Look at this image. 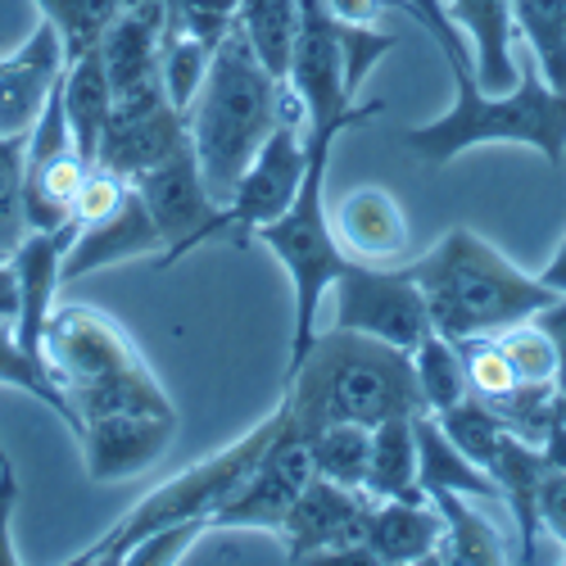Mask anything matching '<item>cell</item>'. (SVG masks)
I'll list each match as a JSON object with an SVG mask.
<instances>
[{
  "label": "cell",
  "instance_id": "21",
  "mask_svg": "<svg viewBox=\"0 0 566 566\" xmlns=\"http://www.w3.org/2000/svg\"><path fill=\"white\" fill-rule=\"evenodd\" d=\"M412 431H417V485L421 494H436V490H453L467 494L476 503H503L499 481L490 476L485 467L471 462L436 421V412H421L412 417Z\"/></svg>",
  "mask_w": 566,
  "mask_h": 566
},
{
  "label": "cell",
  "instance_id": "2",
  "mask_svg": "<svg viewBox=\"0 0 566 566\" xmlns=\"http://www.w3.org/2000/svg\"><path fill=\"white\" fill-rule=\"evenodd\" d=\"M281 118H308L304 101L291 91V82H281L263 69L241 23H231V32L213 45L200 96L186 109L191 146L218 209L231 200L235 181L245 177L259 146Z\"/></svg>",
  "mask_w": 566,
  "mask_h": 566
},
{
  "label": "cell",
  "instance_id": "20",
  "mask_svg": "<svg viewBox=\"0 0 566 566\" xmlns=\"http://www.w3.org/2000/svg\"><path fill=\"white\" fill-rule=\"evenodd\" d=\"M444 535V516L431 499H376L367 516V553L371 562L403 566L431 562Z\"/></svg>",
  "mask_w": 566,
  "mask_h": 566
},
{
  "label": "cell",
  "instance_id": "37",
  "mask_svg": "<svg viewBox=\"0 0 566 566\" xmlns=\"http://www.w3.org/2000/svg\"><path fill=\"white\" fill-rule=\"evenodd\" d=\"M395 45H399V36L386 32V28H376V23H345V82H349L354 96L363 91L367 73L381 64Z\"/></svg>",
  "mask_w": 566,
  "mask_h": 566
},
{
  "label": "cell",
  "instance_id": "32",
  "mask_svg": "<svg viewBox=\"0 0 566 566\" xmlns=\"http://www.w3.org/2000/svg\"><path fill=\"white\" fill-rule=\"evenodd\" d=\"M209 60H213V45L191 36L186 28H177L168 19V32H164V91H168V101L186 114L191 109V101L200 96V86H205V73H209Z\"/></svg>",
  "mask_w": 566,
  "mask_h": 566
},
{
  "label": "cell",
  "instance_id": "1",
  "mask_svg": "<svg viewBox=\"0 0 566 566\" xmlns=\"http://www.w3.org/2000/svg\"><path fill=\"white\" fill-rule=\"evenodd\" d=\"M395 10H408L427 36L440 45L449 64L458 101L449 114L408 127L403 146L431 168L453 164L471 146H490V140H512V146H531L548 159V168L566 164V91L548 86L539 73H516L507 91L485 96L476 82V64H471V41H462L458 23L449 19L444 0H386Z\"/></svg>",
  "mask_w": 566,
  "mask_h": 566
},
{
  "label": "cell",
  "instance_id": "4",
  "mask_svg": "<svg viewBox=\"0 0 566 566\" xmlns=\"http://www.w3.org/2000/svg\"><path fill=\"white\" fill-rule=\"evenodd\" d=\"M408 276L417 281L421 300H427L436 336L453 345L499 336L503 326L535 317L557 295L471 227H449L408 268Z\"/></svg>",
  "mask_w": 566,
  "mask_h": 566
},
{
  "label": "cell",
  "instance_id": "11",
  "mask_svg": "<svg viewBox=\"0 0 566 566\" xmlns=\"http://www.w3.org/2000/svg\"><path fill=\"white\" fill-rule=\"evenodd\" d=\"M132 191L140 196V205L150 209L155 227L164 231V254H155L159 268L177 263L181 254H191L196 245L209 241L218 205H213L209 186H205V172H200L191 136H186L168 159H159L155 168L132 177Z\"/></svg>",
  "mask_w": 566,
  "mask_h": 566
},
{
  "label": "cell",
  "instance_id": "43",
  "mask_svg": "<svg viewBox=\"0 0 566 566\" xmlns=\"http://www.w3.org/2000/svg\"><path fill=\"white\" fill-rule=\"evenodd\" d=\"M326 6H332V14L340 23H376L386 10V0H326Z\"/></svg>",
  "mask_w": 566,
  "mask_h": 566
},
{
  "label": "cell",
  "instance_id": "31",
  "mask_svg": "<svg viewBox=\"0 0 566 566\" xmlns=\"http://www.w3.org/2000/svg\"><path fill=\"white\" fill-rule=\"evenodd\" d=\"M412 367H417V386H421V399H427L431 412H444L453 408L458 399L471 395L467 386V367H462V349L444 336H427L417 349H412Z\"/></svg>",
  "mask_w": 566,
  "mask_h": 566
},
{
  "label": "cell",
  "instance_id": "27",
  "mask_svg": "<svg viewBox=\"0 0 566 566\" xmlns=\"http://www.w3.org/2000/svg\"><path fill=\"white\" fill-rule=\"evenodd\" d=\"M235 23L250 36L254 55L272 77L286 82L291 73V51H295V32H300V0H241Z\"/></svg>",
  "mask_w": 566,
  "mask_h": 566
},
{
  "label": "cell",
  "instance_id": "41",
  "mask_svg": "<svg viewBox=\"0 0 566 566\" xmlns=\"http://www.w3.org/2000/svg\"><path fill=\"white\" fill-rule=\"evenodd\" d=\"M14 503H19V476H14L6 449H0V566H14V562H19V548H14V539H10Z\"/></svg>",
  "mask_w": 566,
  "mask_h": 566
},
{
  "label": "cell",
  "instance_id": "19",
  "mask_svg": "<svg viewBox=\"0 0 566 566\" xmlns=\"http://www.w3.org/2000/svg\"><path fill=\"white\" fill-rule=\"evenodd\" d=\"M326 213H332V231H336L340 250L354 259L386 263V259H399L408 250V218L386 186L345 191V200Z\"/></svg>",
  "mask_w": 566,
  "mask_h": 566
},
{
  "label": "cell",
  "instance_id": "35",
  "mask_svg": "<svg viewBox=\"0 0 566 566\" xmlns=\"http://www.w3.org/2000/svg\"><path fill=\"white\" fill-rule=\"evenodd\" d=\"M499 349L507 354L512 371L522 376V381H535V386H557V349L553 340L539 332V326L526 317V322H512L494 336Z\"/></svg>",
  "mask_w": 566,
  "mask_h": 566
},
{
  "label": "cell",
  "instance_id": "29",
  "mask_svg": "<svg viewBox=\"0 0 566 566\" xmlns=\"http://www.w3.org/2000/svg\"><path fill=\"white\" fill-rule=\"evenodd\" d=\"M308 453H313V471L336 485L363 490L367 481V458H371V427H354V421H332V427H317L313 436H304Z\"/></svg>",
  "mask_w": 566,
  "mask_h": 566
},
{
  "label": "cell",
  "instance_id": "36",
  "mask_svg": "<svg viewBox=\"0 0 566 566\" xmlns=\"http://www.w3.org/2000/svg\"><path fill=\"white\" fill-rule=\"evenodd\" d=\"M458 349H462V367H467V386H471V395H476V399L499 403V399H507L516 386H522V376L512 371V363H507V354L499 349L494 336L467 340Z\"/></svg>",
  "mask_w": 566,
  "mask_h": 566
},
{
  "label": "cell",
  "instance_id": "12",
  "mask_svg": "<svg viewBox=\"0 0 566 566\" xmlns=\"http://www.w3.org/2000/svg\"><path fill=\"white\" fill-rule=\"evenodd\" d=\"M317 476L313 453L300 431H286L235 485V494L209 516V531H281L304 485Z\"/></svg>",
  "mask_w": 566,
  "mask_h": 566
},
{
  "label": "cell",
  "instance_id": "17",
  "mask_svg": "<svg viewBox=\"0 0 566 566\" xmlns=\"http://www.w3.org/2000/svg\"><path fill=\"white\" fill-rule=\"evenodd\" d=\"M64 41L51 23H36L32 36L19 51L0 55V136H19L28 140L32 123L41 118L51 91L64 77Z\"/></svg>",
  "mask_w": 566,
  "mask_h": 566
},
{
  "label": "cell",
  "instance_id": "5",
  "mask_svg": "<svg viewBox=\"0 0 566 566\" xmlns=\"http://www.w3.org/2000/svg\"><path fill=\"white\" fill-rule=\"evenodd\" d=\"M45 371L69 399L73 436L82 421L109 412H172L127 332L91 304H55L45 322Z\"/></svg>",
  "mask_w": 566,
  "mask_h": 566
},
{
  "label": "cell",
  "instance_id": "39",
  "mask_svg": "<svg viewBox=\"0 0 566 566\" xmlns=\"http://www.w3.org/2000/svg\"><path fill=\"white\" fill-rule=\"evenodd\" d=\"M127 191H132V181H123L118 172L91 168L86 181H82V191H77V200H73V227H86V222L109 218V213L127 200Z\"/></svg>",
  "mask_w": 566,
  "mask_h": 566
},
{
  "label": "cell",
  "instance_id": "33",
  "mask_svg": "<svg viewBox=\"0 0 566 566\" xmlns=\"http://www.w3.org/2000/svg\"><path fill=\"white\" fill-rule=\"evenodd\" d=\"M436 421H440L444 436H449L471 462H476V467H490V458H494L499 444L507 440L503 417H499L485 399H476V395H467V399H458L453 408L436 412Z\"/></svg>",
  "mask_w": 566,
  "mask_h": 566
},
{
  "label": "cell",
  "instance_id": "3",
  "mask_svg": "<svg viewBox=\"0 0 566 566\" xmlns=\"http://www.w3.org/2000/svg\"><path fill=\"white\" fill-rule=\"evenodd\" d=\"M291 421L300 436H313L332 421H354V427H381L390 417H421L431 412L417 386V367L408 349L386 340H371L345 326L317 332L308 354L286 371Z\"/></svg>",
  "mask_w": 566,
  "mask_h": 566
},
{
  "label": "cell",
  "instance_id": "18",
  "mask_svg": "<svg viewBox=\"0 0 566 566\" xmlns=\"http://www.w3.org/2000/svg\"><path fill=\"white\" fill-rule=\"evenodd\" d=\"M146 254H164V231L155 227V218H150L146 205H140V196L127 191V200L109 218L86 222V227L73 231L64 263H60V281L73 286V281L101 272V268H114V263H127V259H146Z\"/></svg>",
  "mask_w": 566,
  "mask_h": 566
},
{
  "label": "cell",
  "instance_id": "22",
  "mask_svg": "<svg viewBox=\"0 0 566 566\" xmlns=\"http://www.w3.org/2000/svg\"><path fill=\"white\" fill-rule=\"evenodd\" d=\"M64 114H69V132H73V150L96 168L101 136L114 118V86L105 73L101 45L64 64Z\"/></svg>",
  "mask_w": 566,
  "mask_h": 566
},
{
  "label": "cell",
  "instance_id": "9",
  "mask_svg": "<svg viewBox=\"0 0 566 566\" xmlns=\"http://www.w3.org/2000/svg\"><path fill=\"white\" fill-rule=\"evenodd\" d=\"M304 168H308V118H281L272 127V136L259 146L245 177L235 181L231 200L218 209L209 241L231 235V241L245 245L263 222H272L291 209V200L300 196Z\"/></svg>",
  "mask_w": 566,
  "mask_h": 566
},
{
  "label": "cell",
  "instance_id": "40",
  "mask_svg": "<svg viewBox=\"0 0 566 566\" xmlns=\"http://www.w3.org/2000/svg\"><path fill=\"white\" fill-rule=\"evenodd\" d=\"M535 512H539V531H548L557 539V548H566V471L562 467H548L544 462Z\"/></svg>",
  "mask_w": 566,
  "mask_h": 566
},
{
  "label": "cell",
  "instance_id": "30",
  "mask_svg": "<svg viewBox=\"0 0 566 566\" xmlns=\"http://www.w3.org/2000/svg\"><path fill=\"white\" fill-rule=\"evenodd\" d=\"M136 6V0H36L41 19L51 23L64 41V60H77L86 51H96L101 36L109 32V23Z\"/></svg>",
  "mask_w": 566,
  "mask_h": 566
},
{
  "label": "cell",
  "instance_id": "28",
  "mask_svg": "<svg viewBox=\"0 0 566 566\" xmlns=\"http://www.w3.org/2000/svg\"><path fill=\"white\" fill-rule=\"evenodd\" d=\"M512 23L531 41L539 77L566 91V0H512Z\"/></svg>",
  "mask_w": 566,
  "mask_h": 566
},
{
  "label": "cell",
  "instance_id": "10",
  "mask_svg": "<svg viewBox=\"0 0 566 566\" xmlns=\"http://www.w3.org/2000/svg\"><path fill=\"white\" fill-rule=\"evenodd\" d=\"M371 494L349 490L326 476H313L304 494L295 499L291 516L281 522V544H286V562H358L367 566V516H371Z\"/></svg>",
  "mask_w": 566,
  "mask_h": 566
},
{
  "label": "cell",
  "instance_id": "24",
  "mask_svg": "<svg viewBox=\"0 0 566 566\" xmlns=\"http://www.w3.org/2000/svg\"><path fill=\"white\" fill-rule=\"evenodd\" d=\"M86 172H91V164L77 150L23 164V213H28V231H55V227L73 222V200L82 191Z\"/></svg>",
  "mask_w": 566,
  "mask_h": 566
},
{
  "label": "cell",
  "instance_id": "25",
  "mask_svg": "<svg viewBox=\"0 0 566 566\" xmlns=\"http://www.w3.org/2000/svg\"><path fill=\"white\" fill-rule=\"evenodd\" d=\"M427 499L444 516V535H440V548H436L431 562H449V566H499V562H512V553L499 539V531L485 522L476 507H471L467 494L436 490Z\"/></svg>",
  "mask_w": 566,
  "mask_h": 566
},
{
  "label": "cell",
  "instance_id": "44",
  "mask_svg": "<svg viewBox=\"0 0 566 566\" xmlns=\"http://www.w3.org/2000/svg\"><path fill=\"white\" fill-rule=\"evenodd\" d=\"M535 276L544 281V286H548V291L566 295V241H562V245L553 250V259H548V263H544V268H539Z\"/></svg>",
  "mask_w": 566,
  "mask_h": 566
},
{
  "label": "cell",
  "instance_id": "13",
  "mask_svg": "<svg viewBox=\"0 0 566 566\" xmlns=\"http://www.w3.org/2000/svg\"><path fill=\"white\" fill-rule=\"evenodd\" d=\"M177 436V408L172 412H109L82 421L77 444L86 476L96 485L140 476L146 467H155Z\"/></svg>",
  "mask_w": 566,
  "mask_h": 566
},
{
  "label": "cell",
  "instance_id": "42",
  "mask_svg": "<svg viewBox=\"0 0 566 566\" xmlns=\"http://www.w3.org/2000/svg\"><path fill=\"white\" fill-rule=\"evenodd\" d=\"M531 322L539 326V332L553 340V349H557V390L566 395V295H553Z\"/></svg>",
  "mask_w": 566,
  "mask_h": 566
},
{
  "label": "cell",
  "instance_id": "45",
  "mask_svg": "<svg viewBox=\"0 0 566 566\" xmlns=\"http://www.w3.org/2000/svg\"><path fill=\"white\" fill-rule=\"evenodd\" d=\"M0 41H6V32H0Z\"/></svg>",
  "mask_w": 566,
  "mask_h": 566
},
{
  "label": "cell",
  "instance_id": "23",
  "mask_svg": "<svg viewBox=\"0 0 566 566\" xmlns=\"http://www.w3.org/2000/svg\"><path fill=\"white\" fill-rule=\"evenodd\" d=\"M449 19L467 32L471 41V64H476V82L507 91L516 82V64L507 51L512 36V0H444Z\"/></svg>",
  "mask_w": 566,
  "mask_h": 566
},
{
  "label": "cell",
  "instance_id": "6",
  "mask_svg": "<svg viewBox=\"0 0 566 566\" xmlns=\"http://www.w3.org/2000/svg\"><path fill=\"white\" fill-rule=\"evenodd\" d=\"M349 132V123H313L308 127V168L300 181V196L291 200V209L263 222L254 231V241H263L272 250V259H281L295 291V345H291V367L308 354L313 336H317V308L332 295L336 276L349 268V254L340 250L336 231H332V213H326V172H332V150L336 136Z\"/></svg>",
  "mask_w": 566,
  "mask_h": 566
},
{
  "label": "cell",
  "instance_id": "38",
  "mask_svg": "<svg viewBox=\"0 0 566 566\" xmlns=\"http://www.w3.org/2000/svg\"><path fill=\"white\" fill-rule=\"evenodd\" d=\"M205 522H177V526H164V531H150L146 539H136L127 548L123 562L132 566H159V562H186L191 557V548L205 539Z\"/></svg>",
  "mask_w": 566,
  "mask_h": 566
},
{
  "label": "cell",
  "instance_id": "16",
  "mask_svg": "<svg viewBox=\"0 0 566 566\" xmlns=\"http://www.w3.org/2000/svg\"><path fill=\"white\" fill-rule=\"evenodd\" d=\"M164 32H168V0H136L109 23V32L101 36V55L114 86V105L164 91V69H159Z\"/></svg>",
  "mask_w": 566,
  "mask_h": 566
},
{
  "label": "cell",
  "instance_id": "7",
  "mask_svg": "<svg viewBox=\"0 0 566 566\" xmlns=\"http://www.w3.org/2000/svg\"><path fill=\"white\" fill-rule=\"evenodd\" d=\"M286 431H295L291 408L276 403V412H268L250 436H241L235 444H227L222 453H213V458H205L196 467L177 471L168 485L150 490L136 507H127L109 526V535H101L91 548H82L73 562H123L127 548L136 539H146L150 531H164V526H177V522H205L209 526V516L235 494V485L250 476V467Z\"/></svg>",
  "mask_w": 566,
  "mask_h": 566
},
{
  "label": "cell",
  "instance_id": "14",
  "mask_svg": "<svg viewBox=\"0 0 566 566\" xmlns=\"http://www.w3.org/2000/svg\"><path fill=\"white\" fill-rule=\"evenodd\" d=\"M186 136H191V127H186V114L168 101V91L140 96V101H118L101 136L96 168H109L123 181H132L146 168H155L159 159H168Z\"/></svg>",
  "mask_w": 566,
  "mask_h": 566
},
{
  "label": "cell",
  "instance_id": "34",
  "mask_svg": "<svg viewBox=\"0 0 566 566\" xmlns=\"http://www.w3.org/2000/svg\"><path fill=\"white\" fill-rule=\"evenodd\" d=\"M23 146L19 136H0V259H10L28 235L23 213Z\"/></svg>",
  "mask_w": 566,
  "mask_h": 566
},
{
  "label": "cell",
  "instance_id": "15",
  "mask_svg": "<svg viewBox=\"0 0 566 566\" xmlns=\"http://www.w3.org/2000/svg\"><path fill=\"white\" fill-rule=\"evenodd\" d=\"M73 222L55 227V231H28L19 250L10 254V272H14V291H19V308H14V340L19 349L45 367V322H51L55 304H60V263L64 250L73 241Z\"/></svg>",
  "mask_w": 566,
  "mask_h": 566
},
{
  "label": "cell",
  "instance_id": "8",
  "mask_svg": "<svg viewBox=\"0 0 566 566\" xmlns=\"http://www.w3.org/2000/svg\"><path fill=\"white\" fill-rule=\"evenodd\" d=\"M332 295H336V326H345V332L386 340L408 354L427 336H436L427 300H421L408 268H371L367 259H349Z\"/></svg>",
  "mask_w": 566,
  "mask_h": 566
},
{
  "label": "cell",
  "instance_id": "26",
  "mask_svg": "<svg viewBox=\"0 0 566 566\" xmlns=\"http://www.w3.org/2000/svg\"><path fill=\"white\" fill-rule=\"evenodd\" d=\"M363 490L371 499H427L417 485V431L412 417H390L371 427V458Z\"/></svg>",
  "mask_w": 566,
  "mask_h": 566
}]
</instances>
